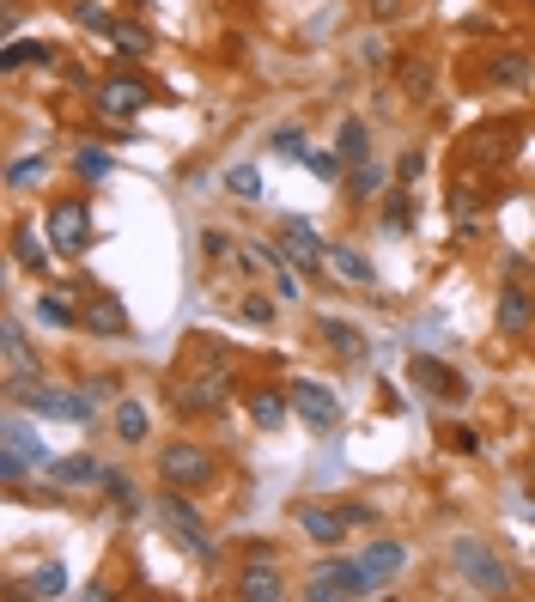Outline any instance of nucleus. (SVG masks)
Masks as SVG:
<instances>
[{"label": "nucleus", "mask_w": 535, "mask_h": 602, "mask_svg": "<svg viewBox=\"0 0 535 602\" xmlns=\"http://www.w3.org/2000/svg\"><path fill=\"white\" fill-rule=\"evenodd\" d=\"M225 396H232V365H225L219 347H195V359H183V371L171 378V402L177 414H213L225 408Z\"/></svg>", "instance_id": "nucleus-1"}, {"label": "nucleus", "mask_w": 535, "mask_h": 602, "mask_svg": "<svg viewBox=\"0 0 535 602\" xmlns=\"http://www.w3.org/2000/svg\"><path fill=\"white\" fill-rule=\"evenodd\" d=\"M7 408H31L37 420H73V426H86L98 402H92L86 390H55V384H43V378H31V384H19V390H7Z\"/></svg>", "instance_id": "nucleus-2"}, {"label": "nucleus", "mask_w": 535, "mask_h": 602, "mask_svg": "<svg viewBox=\"0 0 535 602\" xmlns=\"http://www.w3.org/2000/svg\"><path fill=\"white\" fill-rule=\"evenodd\" d=\"M450 566H456V578H463V590H475V596H505L511 590V566L475 536H463L450 548Z\"/></svg>", "instance_id": "nucleus-3"}, {"label": "nucleus", "mask_w": 535, "mask_h": 602, "mask_svg": "<svg viewBox=\"0 0 535 602\" xmlns=\"http://www.w3.org/2000/svg\"><path fill=\"white\" fill-rule=\"evenodd\" d=\"M159 481L165 487H183V493L189 487H213L219 481V457H213L207 444H189V438L183 444H165L159 450Z\"/></svg>", "instance_id": "nucleus-4"}, {"label": "nucleus", "mask_w": 535, "mask_h": 602, "mask_svg": "<svg viewBox=\"0 0 535 602\" xmlns=\"http://www.w3.org/2000/svg\"><path fill=\"white\" fill-rule=\"evenodd\" d=\"M371 590H384L371 572H365V560H323L311 578H304V596L311 602H347V596H371Z\"/></svg>", "instance_id": "nucleus-5"}, {"label": "nucleus", "mask_w": 535, "mask_h": 602, "mask_svg": "<svg viewBox=\"0 0 535 602\" xmlns=\"http://www.w3.org/2000/svg\"><path fill=\"white\" fill-rule=\"evenodd\" d=\"M286 402H292V414H298L304 426H317V432H335V426H341V396H335L329 384L292 378V384H286Z\"/></svg>", "instance_id": "nucleus-6"}, {"label": "nucleus", "mask_w": 535, "mask_h": 602, "mask_svg": "<svg viewBox=\"0 0 535 602\" xmlns=\"http://www.w3.org/2000/svg\"><path fill=\"white\" fill-rule=\"evenodd\" d=\"M152 98H159V92H152L146 80H134V73H116V80H104V86L92 92V110L110 116V122H122V116H140Z\"/></svg>", "instance_id": "nucleus-7"}, {"label": "nucleus", "mask_w": 535, "mask_h": 602, "mask_svg": "<svg viewBox=\"0 0 535 602\" xmlns=\"http://www.w3.org/2000/svg\"><path fill=\"white\" fill-rule=\"evenodd\" d=\"M49 244L61 256H80L92 244V207L86 201H55L49 207Z\"/></svg>", "instance_id": "nucleus-8"}, {"label": "nucleus", "mask_w": 535, "mask_h": 602, "mask_svg": "<svg viewBox=\"0 0 535 602\" xmlns=\"http://www.w3.org/2000/svg\"><path fill=\"white\" fill-rule=\"evenodd\" d=\"M481 80L493 92H535V55L529 49H499V55H487Z\"/></svg>", "instance_id": "nucleus-9"}, {"label": "nucleus", "mask_w": 535, "mask_h": 602, "mask_svg": "<svg viewBox=\"0 0 535 602\" xmlns=\"http://www.w3.org/2000/svg\"><path fill=\"white\" fill-rule=\"evenodd\" d=\"M292 523H298V530L311 536L317 548H335V542L347 536V523H353V505H317V499H311V505L292 511Z\"/></svg>", "instance_id": "nucleus-10"}, {"label": "nucleus", "mask_w": 535, "mask_h": 602, "mask_svg": "<svg viewBox=\"0 0 535 602\" xmlns=\"http://www.w3.org/2000/svg\"><path fill=\"white\" fill-rule=\"evenodd\" d=\"M274 250H280V256H292L298 268H329V250L317 244L311 219H298V213H286V219H280V238H274Z\"/></svg>", "instance_id": "nucleus-11"}, {"label": "nucleus", "mask_w": 535, "mask_h": 602, "mask_svg": "<svg viewBox=\"0 0 535 602\" xmlns=\"http://www.w3.org/2000/svg\"><path fill=\"white\" fill-rule=\"evenodd\" d=\"M159 517L171 523V536H177V542H189L195 554H213V542H207V517H201L195 505H183V487H171V493L159 499Z\"/></svg>", "instance_id": "nucleus-12"}, {"label": "nucleus", "mask_w": 535, "mask_h": 602, "mask_svg": "<svg viewBox=\"0 0 535 602\" xmlns=\"http://www.w3.org/2000/svg\"><path fill=\"white\" fill-rule=\"evenodd\" d=\"M408 378H414V384H420L432 402H469V384H463V371H450L444 359H426V353H420V359L408 365Z\"/></svg>", "instance_id": "nucleus-13"}, {"label": "nucleus", "mask_w": 535, "mask_h": 602, "mask_svg": "<svg viewBox=\"0 0 535 602\" xmlns=\"http://www.w3.org/2000/svg\"><path fill=\"white\" fill-rule=\"evenodd\" d=\"M0 365H7V390H19V384L43 378V371H37V353H31V341H25V329H19L13 317L0 323Z\"/></svg>", "instance_id": "nucleus-14"}, {"label": "nucleus", "mask_w": 535, "mask_h": 602, "mask_svg": "<svg viewBox=\"0 0 535 602\" xmlns=\"http://www.w3.org/2000/svg\"><path fill=\"white\" fill-rule=\"evenodd\" d=\"M80 329H92L98 341H122L128 335V305L116 292H92L86 305H80Z\"/></svg>", "instance_id": "nucleus-15"}, {"label": "nucleus", "mask_w": 535, "mask_h": 602, "mask_svg": "<svg viewBox=\"0 0 535 602\" xmlns=\"http://www.w3.org/2000/svg\"><path fill=\"white\" fill-rule=\"evenodd\" d=\"M0 444H7V450H19V457H25L31 469H49V463H55V457H49V444H43V432H37V426H31L19 408L7 414V426H0Z\"/></svg>", "instance_id": "nucleus-16"}, {"label": "nucleus", "mask_w": 535, "mask_h": 602, "mask_svg": "<svg viewBox=\"0 0 535 602\" xmlns=\"http://www.w3.org/2000/svg\"><path fill=\"white\" fill-rule=\"evenodd\" d=\"M359 560H365V572H371L377 584H390V578H402V572H408V542H396V536H377V542H371Z\"/></svg>", "instance_id": "nucleus-17"}, {"label": "nucleus", "mask_w": 535, "mask_h": 602, "mask_svg": "<svg viewBox=\"0 0 535 602\" xmlns=\"http://www.w3.org/2000/svg\"><path fill=\"white\" fill-rule=\"evenodd\" d=\"M396 86H402L408 104H426V98L438 92V61H432V55H408V61L396 67Z\"/></svg>", "instance_id": "nucleus-18"}, {"label": "nucleus", "mask_w": 535, "mask_h": 602, "mask_svg": "<svg viewBox=\"0 0 535 602\" xmlns=\"http://www.w3.org/2000/svg\"><path fill=\"white\" fill-rule=\"evenodd\" d=\"M529 323H535V292H523V286H505L499 292V335H529Z\"/></svg>", "instance_id": "nucleus-19"}, {"label": "nucleus", "mask_w": 535, "mask_h": 602, "mask_svg": "<svg viewBox=\"0 0 535 602\" xmlns=\"http://www.w3.org/2000/svg\"><path fill=\"white\" fill-rule=\"evenodd\" d=\"M238 596L244 602H274V596H286V572L268 566V560H256V566L238 572Z\"/></svg>", "instance_id": "nucleus-20"}, {"label": "nucleus", "mask_w": 535, "mask_h": 602, "mask_svg": "<svg viewBox=\"0 0 535 602\" xmlns=\"http://www.w3.org/2000/svg\"><path fill=\"white\" fill-rule=\"evenodd\" d=\"M43 475H49V481H61V487H86V481H104V469H98V457H92V450H73V457H55Z\"/></svg>", "instance_id": "nucleus-21"}, {"label": "nucleus", "mask_w": 535, "mask_h": 602, "mask_svg": "<svg viewBox=\"0 0 535 602\" xmlns=\"http://www.w3.org/2000/svg\"><path fill=\"white\" fill-rule=\"evenodd\" d=\"M7 244H13V262H19V268H31L37 280H49V250H55V244H43L37 232H25V225H13Z\"/></svg>", "instance_id": "nucleus-22"}, {"label": "nucleus", "mask_w": 535, "mask_h": 602, "mask_svg": "<svg viewBox=\"0 0 535 602\" xmlns=\"http://www.w3.org/2000/svg\"><path fill=\"white\" fill-rule=\"evenodd\" d=\"M329 268H335V280H347V286H377V268H371L359 250H347V244L329 250Z\"/></svg>", "instance_id": "nucleus-23"}, {"label": "nucleus", "mask_w": 535, "mask_h": 602, "mask_svg": "<svg viewBox=\"0 0 535 602\" xmlns=\"http://www.w3.org/2000/svg\"><path fill=\"white\" fill-rule=\"evenodd\" d=\"M365 159H371V134H365L359 116H347V122H341V165L353 171V165H365Z\"/></svg>", "instance_id": "nucleus-24"}, {"label": "nucleus", "mask_w": 535, "mask_h": 602, "mask_svg": "<svg viewBox=\"0 0 535 602\" xmlns=\"http://www.w3.org/2000/svg\"><path fill=\"white\" fill-rule=\"evenodd\" d=\"M146 432H152V414H146L140 402H116V438H122V444H140Z\"/></svg>", "instance_id": "nucleus-25"}, {"label": "nucleus", "mask_w": 535, "mask_h": 602, "mask_svg": "<svg viewBox=\"0 0 535 602\" xmlns=\"http://www.w3.org/2000/svg\"><path fill=\"white\" fill-rule=\"evenodd\" d=\"M463 153H469V165H505L511 159V140L505 134H475Z\"/></svg>", "instance_id": "nucleus-26"}, {"label": "nucleus", "mask_w": 535, "mask_h": 602, "mask_svg": "<svg viewBox=\"0 0 535 602\" xmlns=\"http://www.w3.org/2000/svg\"><path fill=\"white\" fill-rule=\"evenodd\" d=\"M377 189H384V165H371V159H365V165L347 171V201H371Z\"/></svg>", "instance_id": "nucleus-27"}, {"label": "nucleus", "mask_w": 535, "mask_h": 602, "mask_svg": "<svg viewBox=\"0 0 535 602\" xmlns=\"http://www.w3.org/2000/svg\"><path fill=\"white\" fill-rule=\"evenodd\" d=\"M61 590H67V566H55V560H49V566H37V572H31V584H25V590H13V596H61Z\"/></svg>", "instance_id": "nucleus-28"}, {"label": "nucleus", "mask_w": 535, "mask_h": 602, "mask_svg": "<svg viewBox=\"0 0 535 602\" xmlns=\"http://www.w3.org/2000/svg\"><path fill=\"white\" fill-rule=\"evenodd\" d=\"M37 323H49V329H73V323H80V311H73L67 298L43 292V298H37Z\"/></svg>", "instance_id": "nucleus-29"}, {"label": "nucleus", "mask_w": 535, "mask_h": 602, "mask_svg": "<svg viewBox=\"0 0 535 602\" xmlns=\"http://www.w3.org/2000/svg\"><path fill=\"white\" fill-rule=\"evenodd\" d=\"M225 195H238V201H262V177H256V165H232V171H225Z\"/></svg>", "instance_id": "nucleus-30"}, {"label": "nucleus", "mask_w": 535, "mask_h": 602, "mask_svg": "<svg viewBox=\"0 0 535 602\" xmlns=\"http://www.w3.org/2000/svg\"><path fill=\"white\" fill-rule=\"evenodd\" d=\"M55 49L49 43H7V49H0V67H7V73H19L25 61H49Z\"/></svg>", "instance_id": "nucleus-31"}, {"label": "nucleus", "mask_w": 535, "mask_h": 602, "mask_svg": "<svg viewBox=\"0 0 535 602\" xmlns=\"http://www.w3.org/2000/svg\"><path fill=\"white\" fill-rule=\"evenodd\" d=\"M110 43H116V55H146V49H152V31H146V25H116Z\"/></svg>", "instance_id": "nucleus-32"}, {"label": "nucleus", "mask_w": 535, "mask_h": 602, "mask_svg": "<svg viewBox=\"0 0 535 602\" xmlns=\"http://www.w3.org/2000/svg\"><path fill=\"white\" fill-rule=\"evenodd\" d=\"M49 177V159H13L7 165V189H31V183H43Z\"/></svg>", "instance_id": "nucleus-33"}, {"label": "nucleus", "mask_w": 535, "mask_h": 602, "mask_svg": "<svg viewBox=\"0 0 535 602\" xmlns=\"http://www.w3.org/2000/svg\"><path fill=\"white\" fill-rule=\"evenodd\" d=\"M317 335H323L335 353H347V359L359 353V335H353V323H335V317H323V323H317Z\"/></svg>", "instance_id": "nucleus-34"}, {"label": "nucleus", "mask_w": 535, "mask_h": 602, "mask_svg": "<svg viewBox=\"0 0 535 602\" xmlns=\"http://www.w3.org/2000/svg\"><path fill=\"white\" fill-rule=\"evenodd\" d=\"M286 408H292V402H286V390H280V396H256V402H250L256 426H280V420H286Z\"/></svg>", "instance_id": "nucleus-35"}, {"label": "nucleus", "mask_w": 535, "mask_h": 602, "mask_svg": "<svg viewBox=\"0 0 535 602\" xmlns=\"http://www.w3.org/2000/svg\"><path fill=\"white\" fill-rule=\"evenodd\" d=\"M104 487H110V499H116V505H122L128 517H140V499H134V487H128V475H116V469H110V475H104Z\"/></svg>", "instance_id": "nucleus-36"}, {"label": "nucleus", "mask_w": 535, "mask_h": 602, "mask_svg": "<svg viewBox=\"0 0 535 602\" xmlns=\"http://www.w3.org/2000/svg\"><path fill=\"white\" fill-rule=\"evenodd\" d=\"M268 146H274L280 159H304V128H274V140H268Z\"/></svg>", "instance_id": "nucleus-37"}, {"label": "nucleus", "mask_w": 535, "mask_h": 602, "mask_svg": "<svg viewBox=\"0 0 535 602\" xmlns=\"http://www.w3.org/2000/svg\"><path fill=\"white\" fill-rule=\"evenodd\" d=\"M274 292H280V298H286V305H292V298H304V280H298V274H292V268H286V256H280V262H274Z\"/></svg>", "instance_id": "nucleus-38"}, {"label": "nucleus", "mask_w": 535, "mask_h": 602, "mask_svg": "<svg viewBox=\"0 0 535 602\" xmlns=\"http://www.w3.org/2000/svg\"><path fill=\"white\" fill-rule=\"evenodd\" d=\"M73 19H80V25H92V31H116V19H110L104 7H92V0H73Z\"/></svg>", "instance_id": "nucleus-39"}, {"label": "nucleus", "mask_w": 535, "mask_h": 602, "mask_svg": "<svg viewBox=\"0 0 535 602\" xmlns=\"http://www.w3.org/2000/svg\"><path fill=\"white\" fill-rule=\"evenodd\" d=\"M25 469H31V463L19 457V450H0V481H7L13 493H19V481H25Z\"/></svg>", "instance_id": "nucleus-40"}, {"label": "nucleus", "mask_w": 535, "mask_h": 602, "mask_svg": "<svg viewBox=\"0 0 535 602\" xmlns=\"http://www.w3.org/2000/svg\"><path fill=\"white\" fill-rule=\"evenodd\" d=\"M73 165H80V177H86V183H92V177H110V153H92V146H86V153L73 159Z\"/></svg>", "instance_id": "nucleus-41"}, {"label": "nucleus", "mask_w": 535, "mask_h": 602, "mask_svg": "<svg viewBox=\"0 0 535 602\" xmlns=\"http://www.w3.org/2000/svg\"><path fill=\"white\" fill-rule=\"evenodd\" d=\"M304 159H311V171H317L323 183H341V171H347V165H341V153H335V159H329V153H304Z\"/></svg>", "instance_id": "nucleus-42"}, {"label": "nucleus", "mask_w": 535, "mask_h": 602, "mask_svg": "<svg viewBox=\"0 0 535 602\" xmlns=\"http://www.w3.org/2000/svg\"><path fill=\"white\" fill-rule=\"evenodd\" d=\"M238 311H244L250 323H268V317H274V305H268V298H244V305H238Z\"/></svg>", "instance_id": "nucleus-43"}, {"label": "nucleus", "mask_w": 535, "mask_h": 602, "mask_svg": "<svg viewBox=\"0 0 535 602\" xmlns=\"http://www.w3.org/2000/svg\"><path fill=\"white\" fill-rule=\"evenodd\" d=\"M396 171H402V183H414V177L426 171V153H402V165H396Z\"/></svg>", "instance_id": "nucleus-44"}, {"label": "nucleus", "mask_w": 535, "mask_h": 602, "mask_svg": "<svg viewBox=\"0 0 535 602\" xmlns=\"http://www.w3.org/2000/svg\"><path fill=\"white\" fill-rule=\"evenodd\" d=\"M390 232H408V201L390 195Z\"/></svg>", "instance_id": "nucleus-45"}, {"label": "nucleus", "mask_w": 535, "mask_h": 602, "mask_svg": "<svg viewBox=\"0 0 535 602\" xmlns=\"http://www.w3.org/2000/svg\"><path fill=\"white\" fill-rule=\"evenodd\" d=\"M201 250H207L213 262H219V256H232V244H225V232H207V238H201Z\"/></svg>", "instance_id": "nucleus-46"}, {"label": "nucleus", "mask_w": 535, "mask_h": 602, "mask_svg": "<svg viewBox=\"0 0 535 602\" xmlns=\"http://www.w3.org/2000/svg\"><path fill=\"white\" fill-rule=\"evenodd\" d=\"M86 396H92V402H110V396H116V378H92Z\"/></svg>", "instance_id": "nucleus-47"}, {"label": "nucleus", "mask_w": 535, "mask_h": 602, "mask_svg": "<svg viewBox=\"0 0 535 602\" xmlns=\"http://www.w3.org/2000/svg\"><path fill=\"white\" fill-rule=\"evenodd\" d=\"M402 13V0H371V19H396Z\"/></svg>", "instance_id": "nucleus-48"}, {"label": "nucleus", "mask_w": 535, "mask_h": 602, "mask_svg": "<svg viewBox=\"0 0 535 602\" xmlns=\"http://www.w3.org/2000/svg\"><path fill=\"white\" fill-rule=\"evenodd\" d=\"M128 7H146V0H128Z\"/></svg>", "instance_id": "nucleus-49"}]
</instances>
